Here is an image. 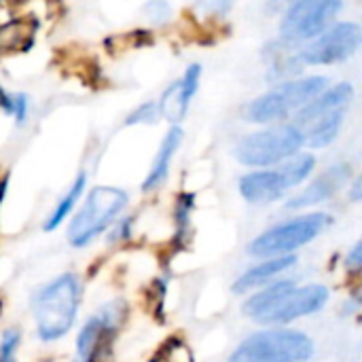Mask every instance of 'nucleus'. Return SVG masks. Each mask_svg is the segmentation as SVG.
Listing matches in <instances>:
<instances>
[{
  "label": "nucleus",
  "mask_w": 362,
  "mask_h": 362,
  "mask_svg": "<svg viewBox=\"0 0 362 362\" xmlns=\"http://www.w3.org/2000/svg\"><path fill=\"white\" fill-rule=\"evenodd\" d=\"M331 293L325 284H303L295 280H276L244 301L242 314L261 327H286L299 318L325 310Z\"/></svg>",
  "instance_id": "1"
},
{
  "label": "nucleus",
  "mask_w": 362,
  "mask_h": 362,
  "mask_svg": "<svg viewBox=\"0 0 362 362\" xmlns=\"http://www.w3.org/2000/svg\"><path fill=\"white\" fill-rule=\"evenodd\" d=\"M81 293L83 288L76 274H59L34 291L30 308L36 337L40 341H59L74 329L81 308Z\"/></svg>",
  "instance_id": "2"
},
{
  "label": "nucleus",
  "mask_w": 362,
  "mask_h": 362,
  "mask_svg": "<svg viewBox=\"0 0 362 362\" xmlns=\"http://www.w3.org/2000/svg\"><path fill=\"white\" fill-rule=\"evenodd\" d=\"M354 100V87L350 83L329 85L314 100H310L297 115L293 125L303 138V146L327 148L333 144L344 127L348 108Z\"/></svg>",
  "instance_id": "3"
},
{
  "label": "nucleus",
  "mask_w": 362,
  "mask_h": 362,
  "mask_svg": "<svg viewBox=\"0 0 362 362\" xmlns=\"http://www.w3.org/2000/svg\"><path fill=\"white\" fill-rule=\"evenodd\" d=\"M329 87L327 76H297L276 83L269 91L250 100L244 108V119L257 125H276L297 115L310 100Z\"/></svg>",
  "instance_id": "4"
},
{
  "label": "nucleus",
  "mask_w": 362,
  "mask_h": 362,
  "mask_svg": "<svg viewBox=\"0 0 362 362\" xmlns=\"http://www.w3.org/2000/svg\"><path fill=\"white\" fill-rule=\"evenodd\" d=\"M129 197L117 187H93L81 208L72 214L68 227V242L72 248H85L102 233H106L127 208Z\"/></svg>",
  "instance_id": "5"
},
{
  "label": "nucleus",
  "mask_w": 362,
  "mask_h": 362,
  "mask_svg": "<svg viewBox=\"0 0 362 362\" xmlns=\"http://www.w3.org/2000/svg\"><path fill=\"white\" fill-rule=\"evenodd\" d=\"M314 339L297 329L267 327L238 344L229 362H308L314 356Z\"/></svg>",
  "instance_id": "6"
},
{
  "label": "nucleus",
  "mask_w": 362,
  "mask_h": 362,
  "mask_svg": "<svg viewBox=\"0 0 362 362\" xmlns=\"http://www.w3.org/2000/svg\"><path fill=\"white\" fill-rule=\"evenodd\" d=\"M331 225H333V216L329 212H305V214L293 216L259 233L248 244V255L255 259L293 255L295 250L308 246L318 235H322Z\"/></svg>",
  "instance_id": "7"
},
{
  "label": "nucleus",
  "mask_w": 362,
  "mask_h": 362,
  "mask_svg": "<svg viewBox=\"0 0 362 362\" xmlns=\"http://www.w3.org/2000/svg\"><path fill=\"white\" fill-rule=\"evenodd\" d=\"M303 148V138L293 123H276L257 129L235 144V159L242 165L263 170L276 168Z\"/></svg>",
  "instance_id": "8"
},
{
  "label": "nucleus",
  "mask_w": 362,
  "mask_h": 362,
  "mask_svg": "<svg viewBox=\"0 0 362 362\" xmlns=\"http://www.w3.org/2000/svg\"><path fill=\"white\" fill-rule=\"evenodd\" d=\"M344 6V0H293L282 11L280 38L291 45H303L331 28Z\"/></svg>",
  "instance_id": "9"
},
{
  "label": "nucleus",
  "mask_w": 362,
  "mask_h": 362,
  "mask_svg": "<svg viewBox=\"0 0 362 362\" xmlns=\"http://www.w3.org/2000/svg\"><path fill=\"white\" fill-rule=\"evenodd\" d=\"M361 40L362 32L358 23L339 21L316 38L303 42L297 53L303 66H333L350 59L358 51Z\"/></svg>",
  "instance_id": "10"
},
{
  "label": "nucleus",
  "mask_w": 362,
  "mask_h": 362,
  "mask_svg": "<svg viewBox=\"0 0 362 362\" xmlns=\"http://www.w3.org/2000/svg\"><path fill=\"white\" fill-rule=\"evenodd\" d=\"M123 318H125V303L119 299L106 303L93 316H89L76 335V361L74 362L98 361V356L112 341Z\"/></svg>",
  "instance_id": "11"
},
{
  "label": "nucleus",
  "mask_w": 362,
  "mask_h": 362,
  "mask_svg": "<svg viewBox=\"0 0 362 362\" xmlns=\"http://www.w3.org/2000/svg\"><path fill=\"white\" fill-rule=\"evenodd\" d=\"M350 176H352V170L348 163L331 165L329 170L318 174L312 182H308L299 193L291 195L286 202V210H308V208L329 202L350 182Z\"/></svg>",
  "instance_id": "12"
},
{
  "label": "nucleus",
  "mask_w": 362,
  "mask_h": 362,
  "mask_svg": "<svg viewBox=\"0 0 362 362\" xmlns=\"http://www.w3.org/2000/svg\"><path fill=\"white\" fill-rule=\"evenodd\" d=\"M238 189H240V195L248 204L263 206V204H274L282 199L291 191V185L286 176L282 174V170L276 165V168H263V170H252L244 174L238 180Z\"/></svg>",
  "instance_id": "13"
},
{
  "label": "nucleus",
  "mask_w": 362,
  "mask_h": 362,
  "mask_svg": "<svg viewBox=\"0 0 362 362\" xmlns=\"http://www.w3.org/2000/svg\"><path fill=\"white\" fill-rule=\"evenodd\" d=\"M199 81H202V66L199 64H191L182 78L172 83L161 100L157 102L159 106V115L165 117L172 125H178L185 117H187V110L191 106V100L195 98L197 89H199Z\"/></svg>",
  "instance_id": "14"
},
{
  "label": "nucleus",
  "mask_w": 362,
  "mask_h": 362,
  "mask_svg": "<svg viewBox=\"0 0 362 362\" xmlns=\"http://www.w3.org/2000/svg\"><path fill=\"white\" fill-rule=\"evenodd\" d=\"M297 257L295 255H286V257H272V259H261L257 265L248 267L235 282H233V291L238 295H246L255 288H261L269 282H274L278 276H282L284 272H288L291 267H295Z\"/></svg>",
  "instance_id": "15"
},
{
  "label": "nucleus",
  "mask_w": 362,
  "mask_h": 362,
  "mask_svg": "<svg viewBox=\"0 0 362 362\" xmlns=\"http://www.w3.org/2000/svg\"><path fill=\"white\" fill-rule=\"evenodd\" d=\"M182 129L180 125H172L168 129V134L163 136L159 148H157V155L153 159V165L142 182V191L144 193H151L155 189H159L165 180H168V174H170V168H172V159L174 155L178 153L180 144H182Z\"/></svg>",
  "instance_id": "16"
},
{
  "label": "nucleus",
  "mask_w": 362,
  "mask_h": 362,
  "mask_svg": "<svg viewBox=\"0 0 362 362\" xmlns=\"http://www.w3.org/2000/svg\"><path fill=\"white\" fill-rule=\"evenodd\" d=\"M297 47L286 42V40H276L267 47L265 51V57H267V68H269V76L272 81H291V78H297L303 64L299 59V53L295 51Z\"/></svg>",
  "instance_id": "17"
},
{
  "label": "nucleus",
  "mask_w": 362,
  "mask_h": 362,
  "mask_svg": "<svg viewBox=\"0 0 362 362\" xmlns=\"http://www.w3.org/2000/svg\"><path fill=\"white\" fill-rule=\"evenodd\" d=\"M85 189H87V174L81 172V174L72 180V185L68 187V191L62 195V199L55 204V208L51 210V214L47 216V221H45V231H55L57 227H62V225L72 216V212L76 210L81 197L85 195Z\"/></svg>",
  "instance_id": "18"
},
{
  "label": "nucleus",
  "mask_w": 362,
  "mask_h": 362,
  "mask_svg": "<svg viewBox=\"0 0 362 362\" xmlns=\"http://www.w3.org/2000/svg\"><path fill=\"white\" fill-rule=\"evenodd\" d=\"M278 168H280L282 174L286 176L291 189H297V187H301V185L312 176V172H314V168H316V157H314L312 153H301V151H299V153L293 155L291 159L282 161Z\"/></svg>",
  "instance_id": "19"
},
{
  "label": "nucleus",
  "mask_w": 362,
  "mask_h": 362,
  "mask_svg": "<svg viewBox=\"0 0 362 362\" xmlns=\"http://www.w3.org/2000/svg\"><path fill=\"white\" fill-rule=\"evenodd\" d=\"M34 25H28L23 19L0 25V53L4 51H21L32 42Z\"/></svg>",
  "instance_id": "20"
},
{
  "label": "nucleus",
  "mask_w": 362,
  "mask_h": 362,
  "mask_svg": "<svg viewBox=\"0 0 362 362\" xmlns=\"http://www.w3.org/2000/svg\"><path fill=\"white\" fill-rule=\"evenodd\" d=\"M193 208H195V195L193 193H182L176 202V212H174V218H176V227H178V233L185 235L191 227V214H193Z\"/></svg>",
  "instance_id": "21"
},
{
  "label": "nucleus",
  "mask_w": 362,
  "mask_h": 362,
  "mask_svg": "<svg viewBox=\"0 0 362 362\" xmlns=\"http://www.w3.org/2000/svg\"><path fill=\"white\" fill-rule=\"evenodd\" d=\"M21 346V331L17 327L6 329L0 335V362H15Z\"/></svg>",
  "instance_id": "22"
},
{
  "label": "nucleus",
  "mask_w": 362,
  "mask_h": 362,
  "mask_svg": "<svg viewBox=\"0 0 362 362\" xmlns=\"http://www.w3.org/2000/svg\"><path fill=\"white\" fill-rule=\"evenodd\" d=\"M159 106L157 102H144L142 106H138L127 119H125V125H151L159 119Z\"/></svg>",
  "instance_id": "23"
},
{
  "label": "nucleus",
  "mask_w": 362,
  "mask_h": 362,
  "mask_svg": "<svg viewBox=\"0 0 362 362\" xmlns=\"http://www.w3.org/2000/svg\"><path fill=\"white\" fill-rule=\"evenodd\" d=\"M142 11H144V17L153 23H165L172 15V8L165 0H148Z\"/></svg>",
  "instance_id": "24"
},
{
  "label": "nucleus",
  "mask_w": 362,
  "mask_h": 362,
  "mask_svg": "<svg viewBox=\"0 0 362 362\" xmlns=\"http://www.w3.org/2000/svg\"><path fill=\"white\" fill-rule=\"evenodd\" d=\"M235 0H199V6L206 11V13H212V15H225L231 6H233Z\"/></svg>",
  "instance_id": "25"
},
{
  "label": "nucleus",
  "mask_w": 362,
  "mask_h": 362,
  "mask_svg": "<svg viewBox=\"0 0 362 362\" xmlns=\"http://www.w3.org/2000/svg\"><path fill=\"white\" fill-rule=\"evenodd\" d=\"M13 117L19 125L28 117V98L23 93H13Z\"/></svg>",
  "instance_id": "26"
},
{
  "label": "nucleus",
  "mask_w": 362,
  "mask_h": 362,
  "mask_svg": "<svg viewBox=\"0 0 362 362\" xmlns=\"http://www.w3.org/2000/svg\"><path fill=\"white\" fill-rule=\"evenodd\" d=\"M346 269H350L352 274H356V272H361L362 269V244L361 242H356V244L352 246V250L348 252V257H346Z\"/></svg>",
  "instance_id": "27"
},
{
  "label": "nucleus",
  "mask_w": 362,
  "mask_h": 362,
  "mask_svg": "<svg viewBox=\"0 0 362 362\" xmlns=\"http://www.w3.org/2000/svg\"><path fill=\"white\" fill-rule=\"evenodd\" d=\"M362 180L361 178H356L354 180V185H352V191H350V199L352 202H361V197H362Z\"/></svg>",
  "instance_id": "28"
},
{
  "label": "nucleus",
  "mask_w": 362,
  "mask_h": 362,
  "mask_svg": "<svg viewBox=\"0 0 362 362\" xmlns=\"http://www.w3.org/2000/svg\"><path fill=\"white\" fill-rule=\"evenodd\" d=\"M293 0H269V8L272 11H284Z\"/></svg>",
  "instance_id": "29"
}]
</instances>
